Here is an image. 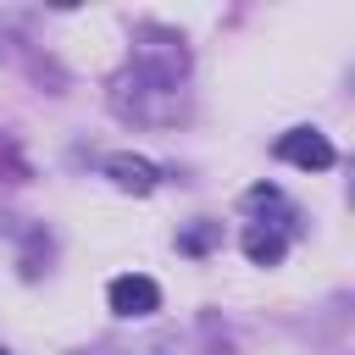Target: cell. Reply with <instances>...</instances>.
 <instances>
[{
  "mask_svg": "<svg viewBox=\"0 0 355 355\" xmlns=\"http://www.w3.org/2000/svg\"><path fill=\"white\" fill-rule=\"evenodd\" d=\"M216 239H222V222H194V227L178 239V250H183V255H205Z\"/></svg>",
  "mask_w": 355,
  "mask_h": 355,
  "instance_id": "5b68a950",
  "label": "cell"
},
{
  "mask_svg": "<svg viewBox=\"0 0 355 355\" xmlns=\"http://www.w3.org/2000/svg\"><path fill=\"white\" fill-rule=\"evenodd\" d=\"M283 250H288V244H283V233H277V227H261V222H255V227H244V255H250L255 266H277V261H283Z\"/></svg>",
  "mask_w": 355,
  "mask_h": 355,
  "instance_id": "277c9868",
  "label": "cell"
},
{
  "mask_svg": "<svg viewBox=\"0 0 355 355\" xmlns=\"http://www.w3.org/2000/svg\"><path fill=\"white\" fill-rule=\"evenodd\" d=\"M105 172L116 189H133V194H150L155 189V166L144 155H105Z\"/></svg>",
  "mask_w": 355,
  "mask_h": 355,
  "instance_id": "3957f363",
  "label": "cell"
},
{
  "mask_svg": "<svg viewBox=\"0 0 355 355\" xmlns=\"http://www.w3.org/2000/svg\"><path fill=\"white\" fill-rule=\"evenodd\" d=\"M0 355H6V349H0Z\"/></svg>",
  "mask_w": 355,
  "mask_h": 355,
  "instance_id": "8992f818",
  "label": "cell"
},
{
  "mask_svg": "<svg viewBox=\"0 0 355 355\" xmlns=\"http://www.w3.org/2000/svg\"><path fill=\"white\" fill-rule=\"evenodd\" d=\"M105 300H111V311H116V316H155L161 288H155L144 272H122V277H111Z\"/></svg>",
  "mask_w": 355,
  "mask_h": 355,
  "instance_id": "6da1fadb",
  "label": "cell"
},
{
  "mask_svg": "<svg viewBox=\"0 0 355 355\" xmlns=\"http://www.w3.org/2000/svg\"><path fill=\"white\" fill-rule=\"evenodd\" d=\"M277 155L294 161V166H305V172H327V166L338 161L333 144H327L316 128H294V133H283V139H277Z\"/></svg>",
  "mask_w": 355,
  "mask_h": 355,
  "instance_id": "7a4b0ae2",
  "label": "cell"
}]
</instances>
